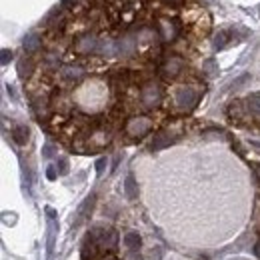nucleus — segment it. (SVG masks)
<instances>
[{"instance_id": "nucleus-9", "label": "nucleus", "mask_w": 260, "mask_h": 260, "mask_svg": "<svg viewBox=\"0 0 260 260\" xmlns=\"http://www.w3.org/2000/svg\"><path fill=\"white\" fill-rule=\"evenodd\" d=\"M60 78L64 82H68V84H78L84 78V70L80 66H72V64L62 66L60 68Z\"/></svg>"}, {"instance_id": "nucleus-16", "label": "nucleus", "mask_w": 260, "mask_h": 260, "mask_svg": "<svg viewBox=\"0 0 260 260\" xmlns=\"http://www.w3.org/2000/svg\"><path fill=\"white\" fill-rule=\"evenodd\" d=\"M18 76L20 78H28L30 74H32V70H34V62H32V58H28V56H22L20 60H18Z\"/></svg>"}, {"instance_id": "nucleus-19", "label": "nucleus", "mask_w": 260, "mask_h": 260, "mask_svg": "<svg viewBox=\"0 0 260 260\" xmlns=\"http://www.w3.org/2000/svg\"><path fill=\"white\" fill-rule=\"evenodd\" d=\"M244 110H246L244 102L234 100V102L230 104V108H228V114H230V118H232V120H240V118H242V114H244Z\"/></svg>"}, {"instance_id": "nucleus-11", "label": "nucleus", "mask_w": 260, "mask_h": 260, "mask_svg": "<svg viewBox=\"0 0 260 260\" xmlns=\"http://www.w3.org/2000/svg\"><path fill=\"white\" fill-rule=\"evenodd\" d=\"M110 142V132L108 130H98L92 134V138H90V142H88V146H90V152H94L96 148H102V146H106Z\"/></svg>"}, {"instance_id": "nucleus-22", "label": "nucleus", "mask_w": 260, "mask_h": 260, "mask_svg": "<svg viewBox=\"0 0 260 260\" xmlns=\"http://www.w3.org/2000/svg\"><path fill=\"white\" fill-rule=\"evenodd\" d=\"M248 80H250V74H242V76H238V78H236V80H234V82L230 84V88H232V90H236V88L244 86V84H246Z\"/></svg>"}, {"instance_id": "nucleus-32", "label": "nucleus", "mask_w": 260, "mask_h": 260, "mask_svg": "<svg viewBox=\"0 0 260 260\" xmlns=\"http://www.w3.org/2000/svg\"><path fill=\"white\" fill-rule=\"evenodd\" d=\"M102 260H118V258H116V256H110V254H108V256H104Z\"/></svg>"}, {"instance_id": "nucleus-10", "label": "nucleus", "mask_w": 260, "mask_h": 260, "mask_svg": "<svg viewBox=\"0 0 260 260\" xmlns=\"http://www.w3.org/2000/svg\"><path fill=\"white\" fill-rule=\"evenodd\" d=\"M176 134L174 132H168V130H164V132H158L156 136H154V140H152V144H150V150H162V148H168L170 144H174L176 142Z\"/></svg>"}, {"instance_id": "nucleus-27", "label": "nucleus", "mask_w": 260, "mask_h": 260, "mask_svg": "<svg viewBox=\"0 0 260 260\" xmlns=\"http://www.w3.org/2000/svg\"><path fill=\"white\" fill-rule=\"evenodd\" d=\"M52 150H54V148H52L50 144H46V146L42 148V156H44V158H50V156H52Z\"/></svg>"}, {"instance_id": "nucleus-21", "label": "nucleus", "mask_w": 260, "mask_h": 260, "mask_svg": "<svg viewBox=\"0 0 260 260\" xmlns=\"http://www.w3.org/2000/svg\"><path fill=\"white\" fill-rule=\"evenodd\" d=\"M202 70L208 74V76H214V74H218V66H216V62L210 58V60H206L204 64H202Z\"/></svg>"}, {"instance_id": "nucleus-26", "label": "nucleus", "mask_w": 260, "mask_h": 260, "mask_svg": "<svg viewBox=\"0 0 260 260\" xmlns=\"http://www.w3.org/2000/svg\"><path fill=\"white\" fill-rule=\"evenodd\" d=\"M46 176H48V180H56V166H48L46 168Z\"/></svg>"}, {"instance_id": "nucleus-5", "label": "nucleus", "mask_w": 260, "mask_h": 260, "mask_svg": "<svg viewBox=\"0 0 260 260\" xmlns=\"http://www.w3.org/2000/svg\"><path fill=\"white\" fill-rule=\"evenodd\" d=\"M156 32H158V38L162 40V42H174L176 38H178V34H180V26H178V22L176 20H172V18H158V22H156Z\"/></svg>"}, {"instance_id": "nucleus-29", "label": "nucleus", "mask_w": 260, "mask_h": 260, "mask_svg": "<svg viewBox=\"0 0 260 260\" xmlns=\"http://www.w3.org/2000/svg\"><path fill=\"white\" fill-rule=\"evenodd\" d=\"M160 2H164V4H184L186 0H160Z\"/></svg>"}, {"instance_id": "nucleus-3", "label": "nucleus", "mask_w": 260, "mask_h": 260, "mask_svg": "<svg viewBox=\"0 0 260 260\" xmlns=\"http://www.w3.org/2000/svg\"><path fill=\"white\" fill-rule=\"evenodd\" d=\"M98 44H100V38H98L96 34L86 32L74 40L72 48H74V52L78 56H90V54H96L98 52Z\"/></svg>"}, {"instance_id": "nucleus-1", "label": "nucleus", "mask_w": 260, "mask_h": 260, "mask_svg": "<svg viewBox=\"0 0 260 260\" xmlns=\"http://www.w3.org/2000/svg\"><path fill=\"white\" fill-rule=\"evenodd\" d=\"M200 100V92L194 86H180L174 92V104L180 112H190Z\"/></svg>"}, {"instance_id": "nucleus-24", "label": "nucleus", "mask_w": 260, "mask_h": 260, "mask_svg": "<svg viewBox=\"0 0 260 260\" xmlns=\"http://www.w3.org/2000/svg\"><path fill=\"white\" fill-rule=\"evenodd\" d=\"M56 168H58V174H68V160H66V158H60Z\"/></svg>"}, {"instance_id": "nucleus-28", "label": "nucleus", "mask_w": 260, "mask_h": 260, "mask_svg": "<svg viewBox=\"0 0 260 260\" xmlns=\"http://www.w3.org/2000/svg\"><path fill=\"white\" fill-rule=\"evenodd\" d=\"M126 260H142V258H140V254H138V252H128Z\"/></svg>"}, {"instance_id": "nucleus-12", "label": "nucleus", "mask_w": 260, "mask_h": 260, "mask_svg": "<svg viewBox=\"0 0 260 260\" xmlns=\"http://www.w3.org/2000/svg\"><path fill=\"white\" fill-rule=\"evenodd\" d=\"M94 200H96V196L90 194L86 200H84V204H82V208L78 210V216H76V222H74V226H78L80 222H84L86 220V216L92 212V208H94Z\"/></svg>"}, {"instance_id": "nucleus-30", "label": "nucleus", "mask_w": 260, "mask_h": 260, "mask_svg": "<svg viewBox=\"0 0 260 260\" xmlns=\"http://www.w3.org/2000/svg\"><path fill=\"white\" fill-rule=\"evenodd\" d=\"M256 228H258V232H260V202H258V206H256Z\"/></svg>"}, {"instance_id": "nucleus-15", "label": "nucleus", "mask_w": 260, "mask_h": 260, "mask_svg": "<svg viewBox=\"0 0 260 260\" xmlns=\"http://www.w3.org/2000/svg\"><path fill=\"white\" fill-rule=\"evenodd\" d=\"M12 138H14L16 144H26L30 140V130L26 128L24 124H18V126H14V130H12Z\"/></svg>"}, {"instance_id": "nucleus-18", "label": "nucleus", "mask_w": 260, "mask_h": 260, "mask_svg": "<svg viewBox=\"0 0 260 260\" xmlns=\"http://www.w3.org/2000/svg\"><path fill=\"white\" fill-rule=\"evenodd\" d=\"M124 194H126L128 200H136L138 198V184H136L132 174H128L126 180H124Z\"/></svg>"}, {"instance_id": "nucleus-7", "label": "nucleus", "mask_w": 260, "mask_h": 260, "mask_svg": "<svg viewBox=\"0 0 260 260\" xmlns=\"http://www.w3.org/2000/svg\"><path fill=\"white\" fill-rule=\"evenodd\" d=\"M46 214H48V240H46V260L52 258V252H54V240H56V234H58V224H56V212L52 208H46Z\"/></svg>"}, {"instance_id": "nucleus-13", "label": "nucleus", "mask_w": 260, "mask_h": 260, "mask_svg": "<svg viewBox=\"0 0 260 260\" xmlns=\"http://www.w3.org/2000/svg\"><path fill=\"white\" fill-rule=\"evenodd\" d=\"M244 106H246V112L260 118V92H254L244 100Z\"/></svg>"}, {"instance_id": "nucleus-4", "label": "nucleus", "mask_w": 260, "mask_h": 260, "mask_svg": "<svg viewBox=\"0 0 260 260\" xmlns=\"http://www.w3.org/2000/svg\"><path fill=\"white\" fill-rule=\"evenodd\" d=\"M152 126L154 124H152V120L148 116H134L124 124V132L128 134L130 138H142L144 134H148L152 130Z\"/></svg>"}, {"instance_id": "nucleus-14", "label": "nucleus", "mask_w": 260, "mask_h": 260, "mask_svg": "<svg viewBox=\"0 0 260 260\" xmlns=\"http://www.w3.org/2000/svg\"><path fill=\"white\" fill-rule=\"evenodd\" d=\"M22 46H24V52H26V54L38 52V50H40V36H38V34H28V36L24 38Z\"/></svg>"}, {"instance_id": "nucleus-31", "label": "nucleus", "mask_w": 260, "mask_h": 260, "mask_svg": "<svg viewBox=\"0 0 260 260\" xmlns=\"http://www.w3.org/2000/svg\"><path fill=\"white\" fill-rule=\"evenodd\" d=\"M254 252H256V256L260 258V242L256 244V246H254Z\"/></svg>"}, {"instance_id": "nucleus-8", "label": "nucleus", "mask_w": 260, "mask_h": 260, "mask_svg": "<svg viewBox=\"0 0 260 260\" xmlns=\"http://www.w3.org/2000/svg\"><path fill=\"white\" fill-rule=\"evenodd\" d=\"M92 238L96 240V246L100 250H112L118 242V234L114 230H102L100 234H92Z\"/></svg>"}, {"instance_id": "nucleus-2", "label": "nucleus", "mask_w": 260, "mask_h": 260, "mask_svg": "<svg viewBox=\"0 0 260 260\" xmlns=\"http://www.w3.org/2000/svg\"><path fill=\"white\" fill-rule=\"evenodd\" d=\"M140 102H142V106H144L146 110L156 108V106L162 102V88H160V84L154 82V80L146 82V84L142 86V90H140Z\"/></svg>"}, {"instance_id": "nucleus-20", "label": "nucleus", "mask_w": 260, "mask_h": 260, "mask_svg": "<svg viewBox=\"0 0 260 260\" xmlns=\"http://www.w3.org/2000/svg\"><path fill=\"white\" fill-rule=\"evenodd\" d=\"M124 244L128 246V250L136 252V250L140 248V244H142V238H140L138 232H128V234L124 236Z\"/></svg>"}, {"instance_id": "nucleus-33", "label": "nucleus", "mask_w": 260, "mask_h": 260, "mask_svg": "<svg viewBox=\"0 0 260 260\" xmlns=\"http://www.w3.org/2000/svg\"><path fill=\"white\" fill-rule=\"evenodd\" d=\"M256 174H258V178H260V166L256 168Z\"/></svg>"}, {"instance_id": "nucleus-17", "label": "nucleus", "mask_w": 260, "mask_h": 260, "mask_svg": "<svg viewBox=\"0 0 260 260\" xmlns=\"http://www.w3.org/2000/svg\"><path fill=\"white\" fill-rule=\"evenodd\" d=\"M232 40V30H220V32L214 36V50H222V48H226L228 42Z\"/></svg>"}, {"instance_id": "nucleus-25", "label": "nucleus", "mask_w": 260, "mask_h": 260, "mask_svg": "<svg viewBox=\"0 0 260 260\" xmlns=\"http://www.w3.org/2000/svg\"><path fill=\"white\" fill-rule=\"evenodd\" d=\"M106 162H108V160H106L104 156H102V158H98V160H96V174H98V176H100V174L104 172V168H106Z\"/></svg>"}, {"instance_id": "nucleus-6", "label": "nucleus", "mask_w": 260, "mask_h": 260, "mask_svg": "<svg viewBox=\"0 0 260 260\" xmlns=\"http://www.w3.org/2000/svg\"><path fill=\"white\" fill-rule=\"evenodd\" d=\"M184 66L186 64H184V60L180 56H166L164 62L160 64V74L164 78L172 80V78H176V76H180L184 72Z\"/></svg>"}, {"instance_id": "nucleus-23", "label": "nucleus", "mask_w": 260, "mask_h": 260, "mask_svg": "<svg viewBox=\"0 0 260 260\" xmlns=\"http://www.w3.org/2000/svg\"><path fill=\"white\" fill-rule=\"evenodd\" d=\"M10 60H12V50L4 48V50H2V58H0V62H2V66H6Z\"/></svg>"}]
</instances>
